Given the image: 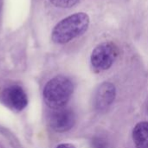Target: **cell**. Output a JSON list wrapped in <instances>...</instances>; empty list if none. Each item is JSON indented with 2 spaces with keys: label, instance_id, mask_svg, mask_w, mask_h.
<instances>
[{
  "label": "cell",
  "instance_id": "cell-1",
  "mask_svg": "<svg viewBox=\"0 0 148 148\" xmlns=\"http://www.w3.org/2000/svg\"><path fill=\"white\" fill-rule=\"evenodd\" d=\"M89 16L87 13L78 12L60 21L53 29L51 37L58 44L67 43L84 34L89 26Z\"/></svg>",
  "mask_w": 148,
  "mask_h": 148
},
{
  "label": "cell",
  "instance_id": "cell-3",
  "mask_svg": "<svg viewBox=\"0 0 148 148\" xmlns=\"http://www.w3.org/2000/svg\"><path fill=\"white\" fill-rule=\"evenodd\" d=\"M119 56V49L113 42H105L97 45L93 50L90 62L96 72L108 69Z\"/></svg>",
  "mask_w": 148,
  "mask_h": 148
},
{
  "label": "cell",
  "instance_id": "cell-6",
  "mask_svg": "<svg viewBox=\"0 0 148 148\" xmlns=\"http://www.w3.org/2000/svg\"><path fill=\"white\" fill-rule=\"evenodd\" d=\"M115 87L110 82H103L95 91L94 105L97 110H105L114 101L115 98Z\"/></svg>",
  "mask_w": 148,
  "mask_h": 148
},
{
  "label": "cell",
  "instance_id": "cell-10",
  "mask_svg": "<svg viewBox=\"0 0 148 148\" xmlns=\"http://www.w3.org/2000/svg\"><path fill=\"white\" fill-rule=\"evenodd\" d=\"M56 148H75L71 144H61Z\"/></svg>",
  "mask_w": 148,
  "mask_h": 148
},
{
  "label": "cell",
  "instance_id": "cell-5",
  "mask_svg": "<svg viewBox=\"0 0 148 148\" xmlns=\"http://www.w3.org/2000/svg\"><path fill=\"white\" fill-rule=\"evenodd\" d=\"M1 98L8 108L16 112L22 111L28 105V97L24 90L17 85L5 88L2 92Z\"/></svg>",
  "mask_w": 148,
  "mask_h": 148
},
{
  "label": "cell",
  "instance_id": "cell-7",
  "mask_svg": "<svg viewBox=\"0 0 148 148\" xmlns=\"http://www.w3.org/2000/svg\"><path fill=\"white\" fill-rule=\"evenodd\" d=\"M133 140L137 148H148V122L138 123L133 130Z\"/></svg>",
  "mask_w": 148,
  "mask_h": 148
},
{
  "label": "cell",
  "instance_id": "cell-8",
  "mask_svg": "<svg viewBox=\"0 0 148 148\" xmlns=\"http://www.w3.org/2000/svg\"><path fill=\"white\" fill-rule=\"evenodd\" d=\"M81 0H49V2L56 7L70 8L78 3Z\"/></svg>",
  "mask_w": 148,
  "mask_h": 148
},
{
  "label": "cell",
  "instance_id": "cell-2",
  "mask_svg": "<svg viewBox=\"0 0 148 148\" xmlns=\"http://www.w3.org/2000/svg\"><path fill=\"white\" fill-rule=\"evenodd\" d=\"M74 91L71 80L63 75H57L47 82L43 89V100L52 109L63 108L69 101Z\"/></svg>",
  "mask_w": 148,
  "mask_h": 148
},
{
  "label": "cell",
  "instance_id": "cell-4",
  "mask_svg": "<svg viewBox=\"0 0 148 148\" xmlns=\"http://www.w3.org/2000/svg\"><path fill=\"white\" fill-rule=\"evenodd\" d=\"M75 122L74 112L66 108L54 109L49 117V126L53 130L58 133H64L70 130Z\"/></svg>",
  "mask_w": 148,
  "mask_h": 148
},
{
  "label": "cell",
  "instance_id": "cell-11",
  "mask_svg": "<svg viewBox=\"0 0 148 148\" xmlns=\"http://www.w3.org/2000/svg\"><path fill=\"white\" fill-rule=\"evenodd\" d=\"M0 5H1V3H0ZM0 7H1V6H0Z\"/></svg>",
  "mask_w": 148,
  "mask_h": 148
},
{
  "label": "cell",
  "instance_id": "cell-9",
  "mask_svg": "<svg viewBox=\"0 0 148 148\" xmlns=\"http://www.w3.org/2000/svg\"><path fill=\"white\" fill-rule=\"evenodd\" d=\"M93 148H108V144L105 140L101 137H95L92 140Z\"/></svg>",
  "mask_w": 148,
  "mask_h": 148
}]
</instances>
